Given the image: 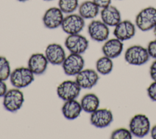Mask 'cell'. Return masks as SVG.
Returning a JSON list of instances; mask_svg holds the SVG:
<instances>
[{
    "mask_svg": "<svg viewBox=\"0 0 156 139\" xmlns=\"http://www.w3.org/2000/svg\"><path fill=\"white\" fill-rule=\"evenodd\" d=\"M65 46L71 53L82 54L88 49L89 42L80 33L69 34L65 39Z\"/></svg>",
    "mask_w": 156,
    "mask_h": 139,
    "instance_id": "cell-7",
    "label": "cell"
},
{
    "mask_svg": "<svg viewBox=\"0 0 156 139\" xmlns=\"http://www.w3.org/2000/svg\"><path fill=\"white\" fill-rule=\"evenodd\" d=\"M44 55L49 63L53 65L62 64L66 57L64 48L57 43H51L48 45L44 50Z\"/></svg>",
    "mask_w": 156,
    "mask_h": 139,
    "instance_id": "cell-14",
    "label": "cell"
},
{
    "mask_svg": "<svg viewBox=\"0 0 156 139\" xmlns=\"http://www.w3.org/2000/svg\"><path fill=\"white\" fill-rule=\"evenodd\" d=\"M113 116L111 110L107 108H98L91 113V124L97 128L108 127L113 121Z\"/></svg>",
    "mask_w": 156,
    "mask_h": 139,
    "instance_id": "cell-12",
    "label": "cell"
},
{
    "mask_svg": "<svg viewBox=\"0 0 156 139\" xmlns=\"http://www.w3.org/2000/svg\"><path fill=\"white\" fill-rule=\"evenodd\" d=\"M136 28L135 24L130 20L121 21L115 26L113 34L116 38L122 41L132 39L135 34Z\"/></svg>",
    "mask_w": 156,
    "mask_h": 139,
    "instance_id": "cell-15",
    "label": "cell"
},
{
    "mask_svg": "<svg viewBox=\"0 0 156 139\" xmlns=\"http://www.w3.org/2000/svg\"><path fill=\"white\" fill-rule=\"evenodd\" d=\"M99 79L98 72L91 69H82L76 75L75 81L81 88L91 89L94 86Z\"/></svg>",
    "mask_w": 156,
    "mask_h": 139,
    "instance_id": "cell-13",
    "label": "cell"
},
{
    "mask_svg": "<svg viewBox=\"0 0 156 139\" xmlns=\"http://www.w3.org/2000/svg\"><path fill=\"white\" fill-rule=\"evenodd\" d=\"M123 50V43L117 38H113L105 40L102 47V51L104 56L111 59L119 56Z\"/></svg>",
    "mask_w": 156,
    "mask_h": 139,
    "instance_id": "cell-18",
    "label": "cell"
},
{
    "mask_svg": "<svg viewBox=\"0 0 156 139\" xmlns=\"http://www.w3.org/2000/svg\"><path fill=\"white\" fill-rule=\"evenodd\" d=\"M135 24L142 31L153 29L156 26V8L149 6L140 10L136 16Z\"/></svg>",
    "mask_w": 156,
    "mask_h": 139,
    "instance_id": "cell-1",
    "label": "cell"
},
{
    "mask_svg": "<svg viewBox=\"0 0 156 139\" xmlns=\"http://www.w3.org/2000/svg\"><path fill=\"white\" fill-rule=\"evenodd\" d=\"M99 9L92 0H87L79 4L78 12L83 18L93 19L99 14Z\"/></svg>",
    "mask_w": 156,
    "mask_h": 139,
    "instance_id": "cell-20",
    "label": "cell"
},
{
    "mask_svg": "<svg viewBox=\"0 0 156 139\" xmlns=\"http://www.w3.org/2000/svg\"><path fill=\"white\" fill-rule=\"evenodd\" d=\"M100 9L105 8L111 4L112 0H92Z\"/></svg>",
    "mask_w": 156,
    "mask_h": 139,
    "instance_id": "cell-28",
    "label": "cell"
},
{
    "mask_svg": "<svg viewBox=\"0 0 156 139\" xmlns=\"http://www.w3.org/2000/svg\"><path fill=\"white\" fill-rule=\"evenodd\" d=\"M64 73L68 76H76L85 66V61L81 54L70 53L62 64Z\"/></svg>",
    "mask_w": 156,
    "mask_h": 139,
    "instance_id": "cell-8",
    "label": "cell"
},
{
    "mask_svg": "<svg viewBox=\"0 0 156 139\" xmlns=\"http://www.w3.org/2000/svg\"><path fill=\"white\" fill-rule=\"evenodd\" d=\"M151 132V136L153 139H156V125L154 126L152 128L151 130H150Z\"/></svg>",
    "mask_w": 156,
    "mask_h": 139,
    "instance_id": "cell-31",
    "label": "cell"
},
{
    "mask_svg": "<svg viewBox=\"0 0 156 139\" xmlns=\"http://www.w3.org/2000/svg\"><path fill=\"white\" fill-rule=\"evenodd\" d=\"M81 88L76 81L65 80L57 87V94L64 101L76 99L79 95Z\"/></svg>",
    "mask_w": 156,
    "mask_h": 139,
    "instance_id": "cell-9",
    "label": "cell"
},
{
    "mask_svg": "<svg viewBox=\"0 0 156 139\" xmlns=\"http://www.w3.org/2000/svg\"><path fill=\"white\" fill-rule=\"evenodd\" d=\"M146 48L149 56L156 59V39L151 41Z\"/></svg>",
    "mask_w": 156,
    "mask_h": 139,
    "instance_id": "cell-26",
    "label": "cell"
},
{
    "mask_svg": "<svg viewBox=\"0 0 156 139\" xmlns=\"http://www.w3.org/2000/svg\"><path fill=\"white\" fill-rule=\"evenodd\" d=\"M7 91V86L5 81L0 80V97H2Z\"/></svg>",
    "mask_w": 156,
    "mask_h": 139,
    "instance_id": "cell-30",
    "label": "cell"
},
{
    "mask_svg": "<svg viewBox=\"0 0 156 139\" xmlns=\"http://www.w3.org/2000/svg\"><path fill=\"white\" fill-rule=\"evenodd\" d=\"M110 138L113 139H131L132 134L130 130L126 128H119L113 131Z\"/></svg>",
    "mask_w": 156,
    "mask_h": 139,
    "instance_id": "cell-25",
    "label": "cell"
},
{
    "mask_svg": "<svg viewBox=\"0 0 156 139\" xmlns=\"http://www.w3.org/2000/svg\"><path fill=\"white\" fill-rule=\"evenodd\" d=\"M79 0H58V7L63 13H73L78 9Z\"/></svg>",
    "mask_w": 156,
    "mask_h": 139,
    "instance_id": "cell-23",
    "label": "cell"
},
{
    "mask_svg": "<svg viewBox=\"0 0 156 139\" xmlns=\"http://www.w3.org/2000/svg\"><path fill=\"white\" fill-rule=\"evenodd\" d=\"M85 19L79 13H69L64 17L61 28L68 35L80 33L85 26Z\"/></svg>",
    "mask_w": 156,
    "mask_h": 139,
    "instance_id": "cell-6",
    "label": "cell"
},
{
    "mask_svg": "<svg viewBox=\"0 0 156 139\" xmlns=\"http://www.w3.org/2000/svg\"><path fill=\"white\" fill-rule=\"evenodd\" d=\"M147 92L149 98L156 102V81L152 83L147 89Z\"/></svg>",
    "mask_w": 156,
    "mask_h": 139,
    "instance_id": "cell-27",
    "label": "cell"
},
{
    "mask_svg": "<svg viewBox=\"0 0 156 139\" xmlns=\"http://www.w3.org/2000/svg\"><path fill=\"white\" fill-rule=\"evenodd\" d=\"M16 1H18L19 2H26V1H27L29 0H16Z\"/></svg>",
    "mask_w": 156,
    "mask_h": 139,
    "instance_id": "cell-33",
    "label": "cell"
},
{
    "mask_svg": "<svg viewBox=\"0 0 156 139\" xmlns=\"http://www.w3.org/2000/svg\"><path fill=\"white\" fill-rule=\"evenodd\" d=\"M11 69L8 59L2 56H0V80L5 81L10 75Z\"/></svg>",
    "mask_w": 156,
    "mask_h": 139,
    "instance_id": "cell-24",
    "label": "cell"
},
{
    "mask_svg": "<svg viewBox=\"0 0 156 139\" xmlns=\"http://www.w3.org/2000/svg\"><path fill=\"white\" fill-rule=\"evenodd\" d=\"M48 63L44 54L35 53L29 57L27 67L34 75H41L46 70Z\"/></svg>",
    "mask_w": 156,
    "mask_h": 139,
    "instance_id": "cell-16",
    "label": "cell"
},
{
    "mask_svg": "<svg viewBox=\"0 0 156 139\" xmlns=\"http://www.w3.org/2000/svg\"><path fill=\"white\" fill-rule=\"evenodd\" d=\"M82 108L80 103L76 99L65 101L62 107V112L63 116L68 120H73L78 118Z\"/></svg>",
    "mask_w": 156,
    "mask_h": 139,
    "instance_id": "cell-19",
    "label": "cell"
},
{
    "mask_svg": "<svg viewBox=\"0 0 156 139\" xmlns=\"http://www.w3.org/2000/svg\"><path fill=\"white\" fill-rule=\"evenodd\" d=\"M80 103L82 110L87 113H91L99 108L100 100L95 94L87 93L82 97Z\"/></svg>",
    "mask_w": 156,
    "mask_h": 139,
    "instance_id": "cell-21",
    "label": "cell"
},
{
    "mask_svg": "<svg viewBox=\"0 0 156 139\" xmlns=\"http://www.w3.org/2000/svg\"><path fill=\"white\" fill-rule=\"evenodd\" d=\"M10 81L12 85L21 89L28 86L34 80V73L26 67H20L11 72Z\"/></svg>",
    "mask_w": 156,
    "mask_h": 139,
    "instance_id": "cell-2",
    "label": "cell"
},
{
    "mask_svg": "<svg viewBox=\"0 0 156 139\" xmlns=\"http://www.w3.org/2000/svg\"><path fill=\"white\" fill-rule=\"evenodd\" d=\"M149 57L147 48L138 45L129 47L124 54L126 61L129 64L135 66L145 64L148 61Z\"/></svg>",
    "mask_w": 156,
    "mask_h": 139,
    "instance_id": "cell-4",
    "label": "cell"
},
{
    "mask_svg": "<svg viewBox=\"0 0 156 139\" xmlns=\"http://www.w3.org/2000/svg\"><path fill=\"white\" fill-rule=\"evenodd\" d=\"M63 18V13L58 7H51L44 13L42 21L45 28L54 29L61 26Z\"/></svg>",
    "mask_w": 156,
    "mask_h": 139,
    "instance_id": "cell-11",
    "label": "cell"
},
{
    "mask_svg": "<svg viewBox=\"0 0 156 139\" xmlns=\"http://www.w3.org/2000/svg\"><path fill=\"white\" fill-rule=\"evenodd\" d=\"M113 64L111 58L104 56L99 58L96 62V71L102 75L110 73L113 69Z\"/></svg>",
    "mask_w": 156,
    "mask_h": 139,
    "instance_id": "cell-22",
    "label": "cell"
},
{
    "mask_svg": "<svg viewBox=\"0 0 156 139\" xmlns=\"http://www.w3.org/2000/svg\"><path fill=\"white\" fill-rule=\"evenodd\" d=\"M88 33L90 38L98 42H102L108 39L110 30L108 26L102 20H93L88 25Z\"/></svg>",
    "mask_w": 156,
    "mask_h": 139,
    "instance_id": "cell-10",
    "label": "cell"
},
{
    "mask_svg": "<svg viewBox=\"0 0 156 139\" xmlns=\"http://www.w3.org/2000/svg\"><path fill=\"white\" fill-rule=\"evenodd\" d=\"M151 124L149 118L143 114H137L132 117L129 122V130L136 137L142 138L150 131Z\"/></svg>",
    "mask_w": 156,
    "mask_h": 139,
    "instance_id": "cell-5",
    "label": "cell"
},
{
    "mask_svg": "<svg viewBox=\"0 0 156 139\" xmlns=\"http://www.w3.org/2000/svg\"><path fill=\"white\" fill-rule=\"evenodd\" d=\"M24 102L23 92L20 89L14 88L7 90L3 96L2 105L8 111L16 112L20 110Z\"/></svg>",
    "mask_w": 156,
    "mask_h": 139,
    "instance_id": "cell-3",
    "label": "cell"
},
{
    "mask_svg": "<svg viewBox=\"0 0 156 139\" xmlns=\"http://www.w3.org/2000/svg\"><path fill=\"white\" fill-rule=\"evenodd\" d=\"M153 31H154V34L155 35V36L156 37V26L154 27V28L153 29Z\"/></svg>",
    "mask_w": 156,
    "mask_h": 139,
    "instance_id": "cell-32",
    "label": "cell"
},
{
    "mask_svg": "<svg viewBox=\"0 0 156 139\" xmlns=\"http://www.w3.org/2000/svg\"><path fill=\"white\" fill-rule=\"evenodd\" d=\"M149 73L151 78L154 81H156V59L151 64L150 67Z\"/></svg>",
    "mask_w": 156,
    "mask_h": 139,
    "instance_id": "cell-29",
    "label": "cell"
},
{
    "mask_svg": "<svg viewBox=\"0 0 156 139\" xmlns=\"http://www.w3.org/2000/svg\"><path fill=\"white\" fill-rule=\"evenodd\" d=\"M101 20L108 26H115L121 21V15L119 10L112 5L102 9L100 12Z\"/></svg>",
    "mask_w": 156,
    "mask_h": 139,
    "instance_id": "cell-17",
    "label": "cell"
},
{
    "mask_svg": "<svg viewBox=\"0 0 156 139\" xmlns=\"http://www.w3.org/2000/svg\"><path fill=\"white\" fill-rule=\"evenodd\" d=\"M43 1H54V0H43Z\"/></svg>",
    "mask_w": 156,
    "mask_h": 139,
    "instance_id": "cell-34",
    "label": "cell"
}]
</instances>
